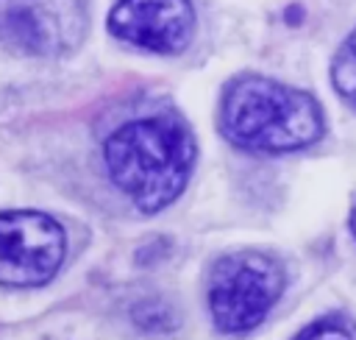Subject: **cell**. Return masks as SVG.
Masks as SVG:
<instances>
[{
  "label": "cell",
  "instance_id": "cell-1",
  "mask_svg": "<svg viewBox=\"0 0 356 340\" xmlns=\"http://www.w3.org/2000/svg\"><path fill=\"white\" fill-rule=\"evenodd\" d=\"M103 159L134 206L153 215L184 192L195 164V139L178 117H139L106 139Z\"/></svg>",
  "mask_w": 356,
  "mask_h": 340
},
{
  "label": "cell",
  "instance_id": "cell-2",
  "mask_svg": "<svg viewBox=\"0 0 356 340\" xmlns=\"http://www.w3.org/2000/svg\"><path fill=\"white\" fill-rule=\"evenodd\" d=\"M220 128L228 142L259 153H289L323 134L317 100L264 75H239L222 92Z\"/></svg>",
  "mask_w": 356,
  "mask_h": 340
},
{
  "label": "cell",
  "instance_id": "cell-3",
  "mask_svg": "<svg viewBox=\"0 0 356 340\" xmlns=\"http://www.w3.org/2000/svg\"><path fill=\"white\" fill-rule=\"evenodd\" d=\"M284 290L281 265L259 251H236L214 262L209 276V312L220 332L256 329Z\"/></svg>",
  "mask_w": 356,
  "mask_h": 340
},
{
  "label": "cell",
  "instance_id": "cell-4",
  "mask_svg": "<svg viewBox=\"0 0 356 340\" xmlns=\"http://www.w3.org/2000/svg\"><path fill=\"white\" fill-rule=\"evenodd\" d=\"M86 36L83 0H0V42L28 56L72 53Z\"/></svg>",
  "mask_w": 356,
  "mask_h": 340
},
{
  "label": "cell",
  "instance_id": "cell-5",
  "mask_svg": "<svg viewBox=\"0 0 356 340\" xmlns=\"http://www.w3.org/2000/svg\"><path fill=\"white\" fill-rule=\"evenodd\" d=\"M67 254L64 229L42 212H0V284L39 287Z\"/></svg>",
  "mask_w": 356,
  "mask_h": 340
},
{
  "label": "cell",
  "instance_id": "cell-6",
  "mask_svg": "<svg viewBox=\"0 0 356 340\" xmlns=\"http://www.w3.org/2000/svg\"><path fill=\"white\" fill-rule=\"evenodd\" d=\"M108 31L150 53H181L195 31L189 0H120L108 14Z\"/></svg>",
  "mask_w": 356,
  "mask_h": 340
},
{
  "label": "cell",
  "instance_id": "cell-7",
  "mask_svg": "<svg viewBox=\"0 0 356 340\" xmlns=\"http://www.w3.org/2000/svg\"><path fill=\"white\" fill-rule=\"evenodd\" d=\"M331 78H334L337 92L356 109V28L339 45L334 64H331Z\"/></svg>",
  "mask_w": 356,
  "mask_h": 340
},
{
  "label": "cell",
  "instance_id": "cell-8",
  "mask_svg": "<svg viewBox=\"0 0 356 340\" xmlns=\"http://www.w3.org/2000/svg\"><path fill=\"white\" fill-rule=\"evenodd\" d=\"M295 340H356V323L345 315H325L303 326Z\"/></svg>",
  "mask_w": 356,
  "mask_h": 340
},
{
  "label": "cell",
  "instance_id": "cell-9",
  "mask_svg": "<svg viewBox=\"0 0 356 340\" xmlns=\"http://www.w3.org/2000/svg\"><path fill=\"white\" fill-rule=\"evenodd\" d=\"M350 229H353V237H356V203H353V212H350Z\"/></svg>",
  "mask_w": 356,
  "mask_h": 340
}]
</instances>
